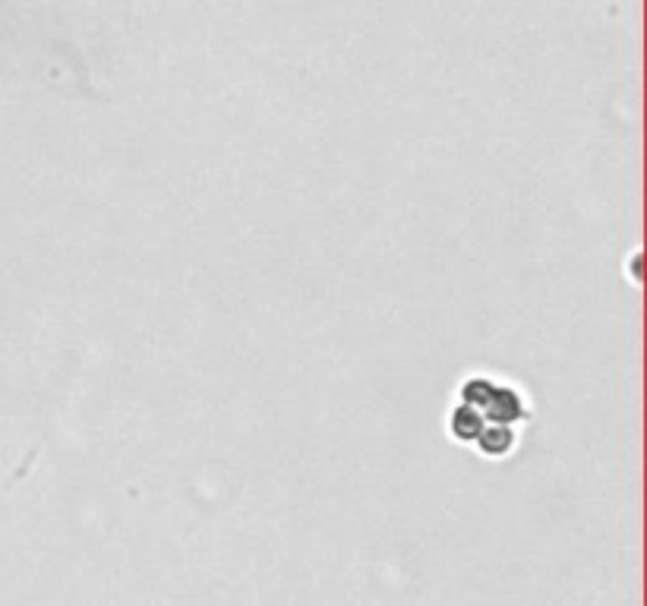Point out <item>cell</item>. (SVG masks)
<instances>
[{"mask_svg":"<svg viewBox=\"0 0 647 606\" xmlns=\"http://www.w3.org/2000/svg\"><path fill=\"white\" fill-rule=\"evenodd\" d=\"M531 420L534 404L521 386L505 376L471 373L455 392L449 436L480 458H512Z\"/></svg>","mask_w":647,"mask_h":606,"instance_id":"6da1fadb","label":"cell"}]
</instances>
